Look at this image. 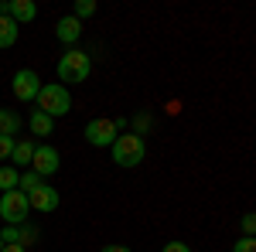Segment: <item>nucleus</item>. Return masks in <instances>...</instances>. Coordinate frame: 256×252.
Returning a JSON list of instances; mask_svg holds the SVG:
<instances>
[{
	"label": "nucleus",
	"instance_id": "f257e3e1",
	"mask_svg": "<svg viewBox=\"0 0 256 252\" xmlns=\"http://www.w3.org/2000/svg\"><path fill=\"white\" fill-rule=\"evenodd\" d=\"M55 72H58V85H65V89H68V82L79 85V82H86L89 72H92V58H89V51H82V48H68L58 58Z\"/></svg>",
	"mask_w": 256,
	"mask_h": 252
},
{
	"label": "nucleus",
	"instance_id": "f03ea898",
	"mask_svg": "<svg viewBox=\"0 0 256 252\" xmlns=\"http://www.w3.org/2000/svg\"><path fill=\"white\" fill-rule=\"evenodd\" d=\"M110 154H113V164L116 167H137V164H144V157H147V143H144V136L137 133H120L113 143H110Z\"/></svg>",
	"mask_w": 256,
	"mask_h": 252
},
{
	"label": "nucleus",
	"instance_id": "7ed1b4c3",
	"mask_svg": "<svg viewBox=\"0 0 256 252\" xmlns=\"http://www.w3.org/2000/svg\"><path fill=\"white\" fill-rule=\"evenodd\" d=\"M34 102H38V113H44V116H52V119L72 113V92H68L65 85H58V82L41 85V92H38Z\"/></svg>",
	"mask_w": 256,
	"mask_h": 252
},
{
	"label": "nucleus",
	"instance_id": "20e7f679",
	"mask_svg": "<svg viewBox=\"0 0 256 252\" xmlns=\"http://www.w3.org/2000/svg\"><path fill=\"white\" fill-rule=\"evenodd\" d=\"M31 215V205H28V194L24 191H4L0 194V222L4 225H24Z\"/></svg>",
	"mask_w": 256,
	"mask_h": 252
},
{
	"label": "nucleus",
	"instance_id": "39448f33",
	"mask_svg": "<svg viewBox=\"0 0 256 252\" xmlns=\"http://www.w3.org/2000/svg\"><path fill=\"white\" fill-rule=\"evenodd\" d=\"M41 75L34 72V68H18L14 72V78H10V89H14V96L20 99V102H34L41 92Z\"/></svg>",
	"mask_w": 256,
	"mask_h": 252
},
{
	"label": "nucleus",
	"instance_id": "423d86ee",
	"mask_svg": "<svg viewBox=\"0 0 256 252\" xmlns=\"http://www.w3.org/2000/svg\"><path fill=\"white\" fill-rule=\"evenodd\" d=\"M58 167H62V157L55 147H34V157H31V171L44 181V177H52V174H58Z\"/></svg>",
	"mask_w": 256,
	"mask_h": 252
},
{
	"label": "nucleus",
	"instance_id": "0eeeda50",
	"mask_svg": "<svg viewBox=\"0 0 256 252\" xmlns=\"http://www.w3.org/2000/svg\"><path fill=\"white\" fill-rule=\"evenodd\" d=\"M120 136V130L113 126V119H89L86 123V143L89 147H110Z\"/></svg>",
	"mask_w": 256,
	"mask_h": 252
},
{
	"label": "nucleus",
	"instance_id": "6e6552de",
	"mask_svg": "<svg viewBox=\"0 0 256 252\" xmlns=\"http://www.w3.org/2000/svg\"><path fill=\"white\" fill-rule=\"evenodd\" d=\"M58 201H62V194H58V188H52V184H38L34 191L28 194L31 212H41V215L55 212V208H58Z\"/></svg>",
	"mask_w": 256,
	"mask_h": 252
},
{
	"label": "nucleus",
	"instance_id": "1a4fd4ad",
	"mask_svg": "<svg viewBox=\"0 0 256 252\" xmlns=\"http://www.w3.org/2000/svg\"><path fill=\"white\" fill-rule=\"evenodd\" d=\"M0 17H10L14 24H31L38 17V7H34V0H4Z\"/></svg>",
	"mask_w": 256,
	"mask_h": 252
},
{
	"label": "nucleus",
	"instance_id": "9d476101",
	"mask_svg": "<svg viewBox=\"0 0 256 252\" xmlns=\"http://www.w3.org/2000/svg\"><path fill=\"white\" fill-rule=\"evenodd\" d=\"M55 38H58L62 44H68V48H76V41L82 38V20H76L72 14L62 17L58 24H55Z\"/></svg>",
	"mask_w": 256,
	"mask_h": 252
},
{
	"label": "nucleus",
	"instance_id": "9b49d317",
	"mask_svg": "<svg viewBox=\"0 0 256 252\" xmlns=\"http://www.w3.org/2000/svg\"><path fill=\"white\" fill-rule=\"evenodd\" d=\"M20 126H24L20 113H14V109H0V136H10V140H18Z\"/></svg>",
	"mask_w": 256,
	"mask_h": 252
},
{
	"label": "nucleus",
	"instance_id": "f8f14e48",
	"mask_svg": "<svg viewBox=\"0 0 256 252\" xmlns=\"http://www.w3.org/2000/svg\"><path fill=\"white\" fill-rule=\"evenodd\" d=\"M34 140H18L14 143V150H10V160L18 164V167H31V157H34Z\"/></svg>",
	"mask_w": 256,
	"mask_h": 252
},
{
	"label": "nucleus",
	"instance_id": "ddd939ff",
	"mask_svg": "<svg viewBox=\"0 0 256 252\" xmlns=\"http://www.w3.org/2000/svg\"><path fill=\"white\" fill-rule=\"evenodd\" d=\"M28 126H31V133H34V136H52V130H55V119L34 109V113H31V119H28Z\"/></svg>",
	"mask_w": 256,
	"mask_h": 252
},
{
	"label": "nucleus",
	"instance_id": "4468645a",
	"mask_svg": "<svg viewBox=\"0 0 256 252\" xmlns=\"http://www.w3.org/2000/svg\"><path fill=\"white\" fill-rule=\"evenodd\" d=\"M18 31L20 27L10 17H0V48H14L18 44Z\"/></svg>",
	"mask_w": 256,
	"mask_h": 252
},
{
	"label": "nucleus",
	"instance_id": "2eb2a0df",
	"mask_svg": "<svg viewBox=\"0 0 256 252\" xmlns=\"http://www.w3.org/2000/svg\"><path fill=\"white\" fill-rule=\"evenodd\" d=\"M18 177H20L18 167H0V194L4 191H18Z\"/></svg>",
	"mask_w": 256,
	"mask_h": 252
},
{
	"label": "nucleus",
	"instance_id": "dca6fc26",
	"mask_svg": "<svg viewBox=\"0 0 256 252\" xmlns=\"http://www.w3.org/2000/svg\"><path fill=\"white\" fill-rule=\"evenodd\" d=\"M38 184H44V181H41V177L34 174L31 167H28V171H24V174L18 177V191H24V194H31L34 188H38Z\"/></svg>",
	"mask_w": 256,
	"mask_h": 252
},
{
	"label": "nucleus",
	"instance_id": "f3484780",
	"mask_svg": "<svg viewBox=\"0 0 256 252\" xmlns=\"http://www.w3.org/2000/svg\"><path fill=\"white\" fill-rule=\"evenodd\" d=\"M34 239H38V229H34V225H28V222L18 225V246L28 249V246H34Z\"/></svg>",
	"mask_w": 256,
	"mask_h": 252
},
{
	"label": "nucleus",
	"instance_id": "a211bd4d",
	"mask_svg": "<svg viewBox=\"0 0 256 252\" xmlns=\"http://www.w3.org/2000/svg\"><path fill=\"white\" fill-rule=\"evenodd\" d=\"M92 14H96V3H92V0H79V3L72 7V17H76V20L92 17Z\"/></svg>",
	"mask_w": 256,
	"mask_h": 252
},
{
	"label": "nucleus",
	"instance_id": "6ab92c4d",
	"mask_svg": "<svg viewBox=\"0 0 256 252\" xmlns=\"http://www.w3.org/2000/svg\"><path fill=\"white\" fill-rule=\"evenodd\" d=\"M232 252H256V239H253V235H242V239H236Z\"/></svg>",
	"mask_w": 256,
	"mask_h": 252
},
{
	"label": "nucleus",
	"instance_id": "aec40b11",
	"mask_svg": "<svg viewBox=\"0 0 256 252\" xmlns=\"http://www.w3.org/2000/svg\"><path fill=\"white\" fill-rule=\"evenodd\" d=\"M160 252H192V246H188V242H181V239H171V242H164V246H160Z\"/></svg>",
	"mask_w": 256,
	"mask_h": 252
},
{
	"label": "nucleus",
	"instance_id": "412c9836",
	"mask_svg": "<svg viewBox=\"0 0 256 252\" xmlns=\"http://www.w3.org/2000/svg\"><path fill=\"white\" fill-rule=\"evenodd\" d=\"M147 126H150V116H147V113H140V116L134 119V130H130V133L144 136V133H147Z\"/></svg>",
	"mask_w": 256,
	"mask_h": 252
},
{
	"label": "nucleus",
	"instance_id": "4be33fe9",
	"mask_svg": "<svg viewBox=\"0 0 256 252\" xmlns=\"http://www.w3.org/2000/svg\"><path fill=\"white\" fill-rule=\"evenodd\" d=\"M14 143H18V140H10V136H0V160H10V150H14Z\"/></svg>",
	"mask_w": 256,
	"mask_h": 252
},
{
	"label": "nucleus",
	"instance_id": "5701e85b",
	"mask_svg": "<svg viewBox=\"0 0 256 252\" xmlns=\"http://www.w3.org/2000/svg\"><path fill=\"white\" fill-rule=\"evenodd\" d=\"M253 232H256V215L246 212L242 215V235H253Z\"/></svg>",
	"mask_w": 256,
	"mask_h": 252
},
{
	"label": "nucleus",
	"instance_id": "b1692460",
	"mask_svg": "<svg viewBox=\"0 0 256 252\" xmlns=\"http://www.w3.org/2000/svg\"><path fill=\"white\" fill-rule=\"evenodd\" d=\"M99 252H130V246H102Z\"/></svg>",
	"mask_w": 256,
	"mask_h": 252
},
{
	"label": "nucleus",
	"instance_id": "393cba45",
	"mask_svg": "<svg viewBox=\"0 0 256 252\" xmlns=\"http://www.w3.org/2000/svg\"><path fill=\"white\" fill-rule=\"evenodd\" d=\"M0 252H28V249H24V246H4Z\"/></svg>",
	"mask_w": 256,
	"mask_h": 252
},
{
	"label": "nucleus",
	"instance_id": "a878e982",
	"mask_svg": "<svg viewBox=\"0 0 256 252\" xmlns=\"http://www.w3.org/2000/svg\"><path fill=\"white\" fill-rule=\"evenodd\" d=\"M0 249H4V239H0Z\"/></svg>",
	"mask_w": 256,
	"mask_h": 252
},
{
	"label": "nucleus",
	"instance_id": "bb28decb",
	"mask_svg": "<svg viewBox=\"0 0 256 252\" xmlns=\"http://www.w3.org/2000/svg\"><path fill=\"white\" fill-rule=\"evenodd\" d=\"M0 229H4V222H0Z\"/></svg>",
	"mask_w": 256,
	"mask_h": 252
}]
</instances>
